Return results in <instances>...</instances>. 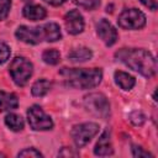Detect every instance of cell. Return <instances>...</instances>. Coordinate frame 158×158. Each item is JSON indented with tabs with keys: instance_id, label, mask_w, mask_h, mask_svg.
I'll list each match as a JSON object with an SVG mask.
<instances>
[{
	"instance_id": "5",
	"label": "cell",
	"mask_w": 158,
	"mask_h": 158,
	"mask_svg": "<svg viewBox=\"0 0 158 158\" xmlns=\"http://www.w3.org/2000/svg\"><path fill=\"white\" fill-rule=\"evenodd\" d=\"M85 109L95 116L107 118L110 115V104L106 96L101 93H91L84 96Z\"/></svg>"
},
{
	"instance_id": "13",
	"label": "cell",
	"mask_w": 158,
	"mask_h": 158,
	"mask_svg": "<svg viewBox=\"0 0 158 158\" xmlns=\"http://www.w3.org/2000/svg\"><path fill=\"white\" fill-rule=\"evenodd\" d=\"M19 106V99L12 93L0 91V111H10Z\"/></svg>"
},
{
	"instance_id": "3",
	"label": "cell",
	"mask_w": 158,
	"mask_h": 158,
	"mask_svg": "<svg viewBox=\"0 0 158 158\" xmlns=\"http://www.w3.org/2000/svg\"><path fill=\"white\" fill-rule=\"evenodd\" d=\"M59 74L63 77L68 86L75 89H91L100 84L102 72L99 68L80 69V68H62Z\"/></svg>"
},
{
	"instance_id": "21",
	"label": "cell",
	"mask_w": 158,
	"mask_h": 158,
	"mask_svg": "<svg viewBox=\"0 0 158 158\" xmlns=\"http://www.w3.org/2000/svg\"><path fill=\"white\" fill-rule=\"evenodd\" d=\"M10 54H11L10 47H9L6 43L0 42V64L5 63V62L10 58Z\"/></svg>"
},
{
	"instance_id": "22",
	"label": "cell",
	"mask_w": 158,
	"mask_h": 158,
	"mask_svg": "<svg viewBox=\"0 0 158 158\" xmlns=\"http://www.w3.org/2000/svg\"><path fill=\"white\" fill-rule=\"evenodd\" d=\"M130 120H131V122H132L133 125L141 126V125L146 121V116H144L141 111H135V112H132V114L130 115Z\"/></svg>"
},
{
	"instance_id": "20",
	"label": "cell",
	"mask_w": 158,
	"mask_h": 158,
	"mask_svg": "<svg viewBox=\"0 0 158 158\" xmlns=\"http://www.w3.org/2000/svg\"><path fill=\"white\" fill-rule=\"evenodd\" d=\"M11 7V0H0V21L6 19Z\"/></svg>"
},
{
	"instance_id": "19",
	"label": "cell",
	"mask_w": 158,
	"mask_h": 158,
	"mask_svg": "<svg viewBox=\"0 0 158 158\" xmlns=\"http://www.w3.org/2000/svg\"><path fill=\"white\" fill-rule=\"evenodd\" d=\"M73 2L85 10H94L100 5V0H73Z\"/></svg>"
},
{
	"instance_id": "4",
	"label": "cell",
	"mask_w": 158,
	"mask_h": 158,
	"mask_svg": "<svg viewBox=\"0 0 158 158\" xmlns=\"http://www.w3.org/2000/svg\"><path fill=\"white\" fill-rule=\"evenodd\" d=\"M9 72H10V75H11L12 80L15 81L16 85L25 86L27 84L28 79L32 75L33 65H32V63L27 58H25V57H16L10 63Z\"/></svg>"
},
{
	"instance_id": "27",
	"label": "cell",
	"mask_w": 158,
	"mask_h": 158,
	"mask_svg": "<svg viewBox=\"0 0 158 158\" xmlns=\"http://www.w3.org/2000/svg\"><path fill=\"white\" fill-rule=\"evenodd\" d=\"M43 1H46V2H47V4H49V5L58 6V5H62L65 0H43Z\"/></svg>"
},
{
	"instance_id": "25",
	"label": "cell",
	"mask_w": 158,
	"mask_h": 158,
	"mask_svg": "<svg viewBox=\"0 0 158 158\" xmlns=\"http://www.w3.org/2000/svg\"><path fill=\"white\" fill-rule=\"evenodd\" d=\"M59 156H64V157H68V156H78V153L77 152H74L72 148H68V147H64L59 153H58Z\"/></svg>"
},
{
	"instance_id": "12",
	"label": "cell",
	"mask_w": 158,
	"mask_h": 158,
	"mask_svg": "<svg viewBox=\"0 0 158 158\" xmlns=\"http://www.w3.org/2000/svg\"><path fill=\"white\" fill-rule=\"evenodd\" d=\"M22 14L26 19L31 21H37V20H43L47 15V11L43 6L37 5V4H28L23 7Z\"/></svg>"
},
{
	"instance_id": "15",
	"label": "cell",
	"mask_w": 158,
	"mask_h": 158,
	"mask_svg": "<svg viewBox=\"0 0 158 158\" xmlns=\"http://www.w3.org/2000/svg\"><path fill=\"white\" fill-rule=\"evenodd\" d=\"M93 57V52L86 47H80L77 49H73L70 53H68V59L72 62H85Z\"/></svg>"
},
{
	"instance_id": "1",
	"label": "cell",
	"mask_w": 158,
	"mask_h": 158,
	"mask_svg": "<svg viewBox=\"0 0 158 158\" xmlns=\"http://www.w3.org/2000/svg\"><path fill=\"white\" fill-rule=\"evenodd\" d=\"M117 60L138 72L146 78H151L157 73V60L153 54L142 48H121L115 53Z\"/></svg>"
},
{
	"instance_id": "2",
	"label": "cell",
	"mask_w": 158,
	"mask_h": 158,
	"mask_svg": "<svg viewBox=\"0 0 158 158\" xmlns=\"http://www.w3.org/2000/svg\"><path fill=\"white\" fill-rule=\"evenodd\" d=\"M15 36L17 40L28 43V44H37L42 41L47 42H56L62 38L60 27L54 22H48L38 27H28V26H20L15 31Z\"/></svg>"
},
{
	"instance_id": "8",
	"label": "cell",
	"mask_w": 158,
	"mask_h": 158,
	"mask_svg": "<svg viewBox=\"0 0 158 158\" xmlns=\"http://www.w3.org/2000/svg\"><path fill=\"white\" fill-rule=\"evenodd\" d=\"M27 118L31 128L35 131H47L53 127L52 118L38 105H32L27 110Z\"/></svg>"
},
{
	"instance_id": "24",
	"label": "cell",
	"mask_w": 158,
	"mask_h": 158,
	"mask_svg": "<svg viewBox=\"0 0 158 158\" xmlns=\"http://www.w3.org/2000/svg\"><path fill=\"white\" fill-rule=\"evenodd\" d=\"M132 156L133 157H138V158H141V157H153L149 152L144 151L139 146H132Z\"/></svg>"
},
{
	"instance_id": "23",
	"label": "cell",
	"mask_w": 158,
	"mask_h": 158,
	"mask_svg": "<svg viewBox=\"0 0 158 158\" xmlns=\"http://www.w3.org/2000/svg\"><path fill=\"white\" fill-rule=\"evenodd\" d=\"M19 157H42V153L35 148H26L17 154Z\"/></svg>"
},
{
	"instance_id": "14",
	"label": "cell",
	"mask_w": 158,
	"mask_h": 158,
	"mask_svg": "<svg viewBox=\"0 0 158 158\" xmlns=\"http://www.w3.org/2000/svg\"><path fill=\"white\" fill-rule=\"evenodd\" d=\"M114 78H115L116 84L121 89H123V90H131L135 86V84H136V79L131 74L125 73V72H121V70L115 72Z\"/></svg>"
},
{
	"instance_id": "7",
	"label": "cell",
	"mask_w": 158,
	"mask_h": 158,
	"mask_svg": "<svg viewBox=\"0 0 158 158\" xmlns=\"http://www.w3.org/2000/svg\"><path fill=\"white\" fill-rule=\"evenodd\" d=\"M118 26L125 30H139L146 25V16L138 9H126L118 16Z\"/></svg>"
},
{
	"instance_id": "18",
	"label": "cell",
	"mask_w": 158,
	"mask_h": 158,
	"mask_svg": "<svg viewBox=\"0 0 158 158\" xmlns=\"http://www.w3.org/2000/svg\"><path fill=\"white\" fill-rule=\"evenodd\" d=\"M42 59L47 64L56 65L60 60V54H59V52L57 49H46L42 53Z\"/></svg>"
},
{
	"instance_id": "9",
	"label": "cell",
	"mask_w": 158,
	"mask_h": 158,
	"mask_svg": "<svg viewBox=\"0 0 158 158\" xmlns=\"http://www.w3.org/2000/svg\"><path fill=\"white\" fill-rule=\"evenodd\" d=\"M96 32H98V36L102 40V42L106 46L115 44L116 41H117V38H118V35H117L116 28L107 20H105V19H101L96 23Z\"/></svg>"
},
{
	"instance_id": "28",
	"label": "cell",
	"mask_w": 158,
	"mask_h": 158,
	"mask_svg": "<svg viewBox=\"0 0 158 158\" xmlns=\"http://www.w3.org/2000/svg\"><path fill=\"white\" fill-rule=\"evenodd\" d=\"M25 1H28V0H25Z\"/></svg>"
},
{
	"instance_id": "6",
	"label": "cell",
	"mask_w": 158,
	"mask_h": 158,
	"mask_svg": "<svg viewBox=\"0 0 158 158\" xmlns=\"http://www.w3.org/2000/svg\"><path fill=\"white\" fill-rule=\"evenodd\" d=\"M99 132V125L95 122H85L73 127L72 137L77 147H84L88 144L93 137H95Z\"/></svg>"
},
{
	"instance_id": "16",
	"label": "cell",
	"mask_w": 158,
	"mask_h": 158,
	"mask_svg": "<svg viewBox=\"0 0 158 158\" xmlns=\"http://www.w3.org/2000/svg\"><path fill=\"white\" fill-rule=\"evenodd\" d=\"M51 86H52L51 81L42 78V79H38L37 81H35V84L31 88V93L33 96H44L49 91Z\"/></svg>"
},
{
	"instance_id": "17",
	"label": "cell",
	"mask_w": 158,
	"mask_h": 158,
	"mask_svg": "<svg viewBox=\"0 0 158 158\" xmlns=\"http://www.w3.org/2000/svg\"><path fill=\"white\" fill-rule=\"evenodd\" d=\"M5 123L6 126L11 130V131H21L25 126V122H23V118L17 115V114H9L5 116Z\"/></svg>"
},
{
	"instance_id": "11",
	"label": "cell",
	"mask_w": 158,
	"mask_h": 158,
	"mask_svg": "<svg viewBox=\"0 0 158 158\" xmlns=\"http://www.w3.org/2000/svg\"><path fill=\"white\" fill-rule=\"evenodd\" d=\"M94 153H95V156H100V157L111 156L114 153L111 139H110V131L109 130H105L101 133V136L99 137V141L96 142L95 148H94Z\"/></svg>"
},
{
	"instance_id": "26",
	"label": "cell",
	"mask_w": 158,
	"mask_h": 158,
	"mask_svg": "<svg viewBox=\"0 0 158 158\" xmlns=\"http://www.w3.org/2000/svg\"><path fill=\"white\" fill-rule=\"evenodd\" d=\"M146 7H148L149 10H156L157 9V4L154 0H139Z\"/></svg>"
},
{
	"instance_id": "10",
	"label": "cell",
	"mask_w": 158,
	"mask_h": 158,
	"mask_svg": "<svg viewBox=\"0 0 158 158\" xmlns=\"http://www.w3.org/2000/svg\"><path fill=\"white\" fill-rule=\"evenodd\" d=\"M64 23L68 33L78 35L84 30V19L78 10H70L64 16Z\"/></svg>"
}]
</instances>
